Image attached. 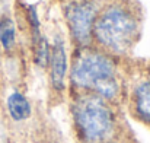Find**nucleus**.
Here are the masks:
<instances>
[{"label":"nucleus","instance_id":"423d86ee","mask_svg":"<svg viewBox=\"0 0 150 143\" xmlns=\"http://www.w3.org/2000/svg\"><path fill=\"white\" fill-rule=\"evenodd\" d=\"M127 99L131 114L137 121L150 127V70L127 88Z\"/></svg>","mask_w":150,"mask_h":143},{"label":"nucleus","instance_id":"4468645a","mask_svg":"<svg viewBox=\"0 0 150 143\" xmlns=\"http://www.w3.org/2000/svg\"><path fill=\"white\" fill-rule=\"evenodd\" d=\"M147 70H150V66H149V69H147Z\"/></svg>","mask_w":150,"mask_h":143},{"label":"nucleus","instance_id":"20e7f679","mask_svg":"<svg viewBox=\"0 0 150 143\" xmlns=\"http://www.w3.org/2000/svg\"><path fill=\"white\" fill-rule=\"evenodd\" d=\"M102 4L100 0H63L61 15L73 48L93 44V25Z\"/></svg>","mask_w":150,"mask_h":143},{"label":"nucleus","instance_id":"6e6552de","mask_svg":"<svg viewBox=\"0 0 150 143\" xmlns=\"http://www.w3.org/2000/svg\"><path fill=\"white\" fill-rule=\"evenodd\" d=\"M18 23L9 13L0 15V51L4 55H12L18 50Z\"/></svg>","mask_w":150,"mask_h":143},{"label":"nucleus","instance_id":"0eeeda50","mask_svg":"<svg viewBox=\"0 0 150 143\" xmlns=\"http://www.w3.org/2000/svg\"><path fill=\"white\" fill-rule=\"evenodd\" d=\"M4 110L7 117L16 124L26 123L34 114V107L31 99L26 96L25 92H22L18 88L9 91V94L6 95Z\"/></svg>","mask_w":150,"mask_h":143},{"label":"nucleus","instance_id":"9b49d317","mask_svg":"<svg viewBox=\"0 0 150 143\" xmlns=\"http://www.w3.org/2000/svg\"><path fill=\"white\" fill-rule=\"evenodd\" d=\"M7 6H9V0H0V15L7 12Z\"/></svg>","mask_w":150,"mask_h":143},{"label":"nucleus","instance_id":"f257e3e1","mask_svg":"<svg viewBox=\"0 0 150 143\" xmlns=\"http://www.w3.org/2000/svg\"><path fill=\"white\" fill-rule=\"evenodd\" d=\"M67 86L70 94H93L118 105L127 95L121 58L93 44L73 48Z\"/></svg>","mask_w":150,"mask_h":143},{"label":"nucleus","instance_id":"7ed1b4c3","mask_svg":"<svg viewBox=\"0 0 150 143\" xmlns=\"http://www.w3.org/2000/svg\"><path fill=\"white\" fill-rule=\"evenodd\" d=\"M69 110L79 143H103L122 137L117 104L93 94H70Z\"/></svg>","mask_w":150,"mask_h":143},{"label":"nucleus","instance_id":"f03ea898","mask_svg":"<svg viewBox=\"0 0 150 143\" xmlns=\"http://www.w3.org/2000/svg\"><path fill=\"white\" fill-rule=\"evenodd\" d=\"M140 34L142 13L133 1H102L93 25V46L122 60L131 54Z\"/></svg>","mask_w":150,"mask_h":143},{"label":"nucleus","instance_id":"f8f14e48","mask_svg":"<svg viewBox=\"0 0 150 143\" xmlns=\"http://www.w3.org/2000/svg\"><path fill=\"white\" fill-rule=\"evenodd\" d=\"M103 143H127V142L124 140V137H118V139H112V140H108V142Z\"/></svg>","mask_w":150,"mask_h":143},{"label":"nucleus","instance_id":"1a4fd4ad","mask_svg":"<svg viewBox=\"0 0 150 143\" xmlns=\"http://www.w3.org/2000/svg\"><path fill=\"white\" fill-rule=\"evenodd\" d=\"M51 51V41L45 34H41L38 38L31 40V57L35 67L45 70L48 64Z\"/></svg>","mask_w":150,"mask_h":143},{"label":"nucleus","instance_id":"39448f33","mask_svg":"<svg viewBox=\"0 0 150 143\" xmlns=\"http://www.w3.org/2000/svg\"><path fill=\"white\" fill-rule=\"evenodd\" d=\"M70 67V51L66 38L61 34H55L51 41V51L47 72H48V83L52 94L63 96L67 91V78Z\"/></svg>","mask_w":150,"mask_h":143},{"label":"nucleus","instance_id":"ddd939ff","mask_svg":"<svg viewBox=\"0 0 150 143\" xmlns=\"http://www.w3.org/2000/svg\"><path fill=\"white\" fill-rule=\"evenodd\" d=\"M100 1H109V0H100Z\"/></svg>","mask_w":150,"mask_h":143},{"label":"nucleus","instance_id":"9d476101","mask_svg":"<svg viewBox=\"0 0 150 143\" xmlns=\"http://www.w3.org/2000/svg\"><path fill=\"white\" fill-rule=\"evenodd\" d=\"M25 18L28 22V28H29V34H31V40L38 38L42 32V23H41V18L38 13V9L35 4H28L26 10H25Z\"/></svg>","mask_w":150,"mask_h":143}]
</instances>
